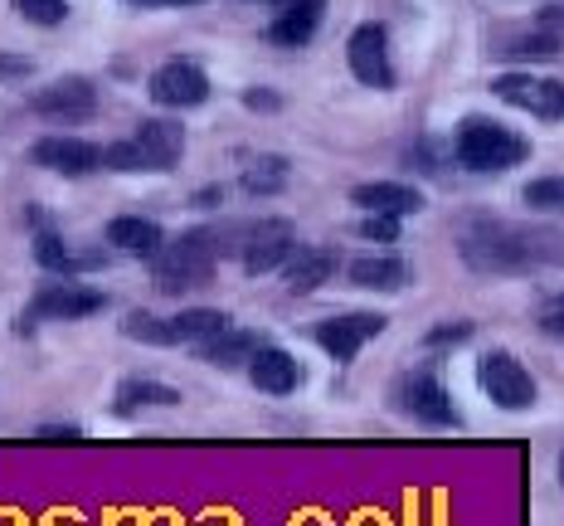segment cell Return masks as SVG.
Here are the masks:
<instances>
[{
  "label": "cell",
  "mask_w": 564,
  "mask_h": 526,
  "mask_svg": "<svg viewBox=\"0 0 564 526\" xmlns=\"http://www.w3.org/2000/svg\"><path fill=\"white\" fill-rule=\"evenodd\" d=\"M457 254L477 273H525L545 259V239L531 229H516L507 219L477 215L457 229Z\"/></svg>",
  "instance_id": "1"
},
{
  "label": "cell",
  "mask_w": 564,
  "mask_h": 526,
  "mask_svg": "<svg viewBox=\"0 0 564 526\" xmlns=\"http://www.w3.org/2000/svg\"><path fill=\"white\" fill-rule=\"evenodd\" d=\"M219 254H225V229H181L175 239H166L156 249V259H151V278H156L161 292H191L199 283H209L219 268Z\"/></svg>",
  "instance_id": "2"
},
{
  "label": "cell",
  "mask_w": 564,
  "mask_h": 526,
  "mask_svg": "<svg viewBox=\"0 0 564 526\" xmlns=\"http://www.w3.org/2000/svg\"><path fill=\"white\" fill-rule=\"evenodd\" d=\"M453 151H457V167L467 171H481V175H497V171H511L531 157V142L511 127L491 122V117H467L453 137Z\"/></svg>",
  "instance_id": "3"
},
{
  "label": "cell",
  "mask_w": 564,
  "mask_h": 526,
  "mask_svg": "<svg viewBox=\"0 0 564 526\" xmlns=\"http://www.w3.org/2000/svg\"><path fill=\"white\" fill-rule=\"evenodd\" d=\"M390 400H394L399 415H409L419 429H463V415H457V405H453L448 380L429 366L404 371V376L394 380Z\"/></svg>",
  "instance_id": "4"
},
{
  "label": "cell",
  "mask_w": 564,
  "mask_h": 526,
  "mask_svg": "<svg viewBox=\"0 0 564 526\" xmlns=\"http://www.w3.org/2000/svg\"><path fill=\"white\" fill-rule=\"evenodd\" d=\"M477 385L501 415H525L540 400V385L525 371V361H516L507 346H491L477 356Z\"/></svg>",
  "instance_id": "5"
},
{
  "label": "cell",
  "mask_w": 564,
  "mask_h": 526,
  "mask_svg": "<svg viewBox=\"0 0 564 526\" xmlns=\"http://www.w3.org/2000/svg\"><path fill=\"white\" fill-rule=\"evenodd\" d=\"M108 308V292L102 288H88V283H68V278H54V283H44L40 292L30 298L25 308V332L40 322H84L93 312Z\"/></svg>",
  "instance_id": "6"
},
{
  "label": "cell",
  "mask_w": 564,
  "mask_h": 526,
  "mask_svg": "<svg viewBox=\"0 0 564 526\" xmlns=\"http://www.w3.org/2000/svg\"><path fill=\"white\" fill-rule=\"evenodd\" d=\"M390 326L384 312H340V318H326L312 326V342L336 361V366H350L360 356V346H370L375 336Z\"/></svg>",
  "instance_id": "7"
},
{
  "label": "cell",
  "mask_w": 564,
  "mask_h": 526,
  "mask_svg": "<svg viewBox=\"0 0 564 526\" xmlns=\"http://www.w3.org/2000/svg\"><path fill=\"white\" fill-rule=\"evenodd\" d=\"M147 93L156 108L185 112V108H199V103L209 98V74L195 64V58H166V64L151 68Z\"/></svg>",
  "instance_id": "8"
},
{
  "label": "cell",
  "mask_w": 564,
  "mask_h": 526,
  "mask_svg": "<svg viewBox=\"0 0 564 526\" xmlns=\"http://www.w3.org/2000/svg\"><path fill=\"white\" fill-rule=\"evenodd\" d=\"M239 259H243V273L263 278V273H278L282 264L292 259L297 249V229L288 219H253L249 229H239Z\"/></svg>",
  "instance_id": "9"
},
{
  "label": "cell",
  "mask_w": 564,
  "mask_h": 526,
  "mask_svg": "<svg viewBox=\"0 0 564 526\" xmlns=\"http://www.w3.org/2000/svg\"><path fill=\"white\" fill-rule=\"evenodd\" d=\"M346 64L360 78V88L390 93L394 88V64H390V30L384 25H356L346 40Z\"/></svg>",
  "instance_id": "10"
},
{
  "label": "cell",
  "mask_w": 564,
  "mask_h": 526,
  "mask_svg": "<svg viewBox=\"0 0 564 526\" xmlns=\"http://www.w3.org/2000/svg\"><path fill=\"white\" fill-rule=\"evenodd\" d=\"M30 108L40 112V117H50V122H88L93 112H98V84L84 74H64V78H54L50 88H40L30 98Z\"/></svg>",
  "instance_id": "11"
},
{
  "label": "cell",
  "mask_w": 564,
  "mask_h": 526,
  "mask_svg": "<svg viewBox=\"0 0 564 526\" xmlns=\"http://www.w3.org/2000/svg\"><path fill=\"white\" fill-rule=\"evenodd\" d=\"M501 103H511V108L540 117V122H560L564 117V84L560 78H540V74H501L497 84H491Z\"/></svg>",
  "instance_id": "12"
},
{
  "label": "cell",
  "mask_w": 564,
  "mask_h": 526,
  "mask_svg": "<svg viewBox=\"0 0 564 526\" xmlns=\"http://www.w3.org/2000/svg\"><path fill=\"white\" fill-rule=\"evenodd\" d=\"M501 58H555L564 54V6H545L535 20H525L521 30H511L507 40H497Z\"/></svg>",
  "instance_id": "13"
},
{
  "label": "cell",
  "mask_w": 564,
  "mask_h": 526,
  "mask_svg": "<svg viewBox=\"0 0 564 526\" xmlns=\"http://www.w3.org/2000/svg\"><path fill=\"white\" fill-rule=\"evenodd\" d=\"M132 142H137L147 171H175L185 157V127L171 122V117H147V122H137Z\"/></svg>",
  "instance_id": "14"
},
{
  "label": "cell",
  "mask_w": 564,
  "mask_h": 526,
  "mask_svg": "<svg viewBox=\"0 0 564 526\" xmlns=\"http://www.w3.org/2000/svg\"><path fill=\"white\" fill-rule=\"evenodd\" d=\"M30 161L54 175H88L102 167V151L84 142V137H40V142L30 147Z\"/></svg>",
  "instance_id": "15"
},
{
  "label": "cell",
  "mask_w": 564,
  "mask_h": 526,
  "mask_svg": "<svg viewBox=\"0 0 564 526\" xmlns=\"http://www.w3.org/2000/svg\"><path fill=\"white\" fill-rule=\"evenodd\" d=\"M249 380H253V390L273 395V400H288L302 385V361L282 346H258L249 356Z\"/></svg>",
  "instance_id": "16"
},
{
  "label": "cell",
  "mask_w": 564,
  "mask_h": 526,
  "mask_svg": "<svg viewBox=\"0 0 564 526\" xmlns=\"http://www.w3.org/2000/svg\"><path fill=\"white\" fill-rule=\"evenodd\" d=\"M350 205H360L366 215H394V219H409L423 210V191L404 181H366L350 191Z\"/></svg>",
  "instance_id": "17"
},
{
  "label": "cell",
  "mask_w": 564,
  "mask_h": 526,
  "mask_svg": "<svg viewBox=\"0 0 564 526\" xmlns=\"http://www.w3.org/2000/svg\"><path fill=\"white\" fill-rule=\"evenodd\" d=\"M175 405H181V390L166 380H151V376H127L112 395L117 419H137V415H147V409H175Z\"/></svg>",
  "instance_id": "18"
},
{
  "label": "cell",
  "mask_w": 564,
  "mask_h": 526,
  "mask_svg": "<svg viewBox=\"0 0 564 526\" xmlns=\"http://www.w3.org/2000/svg\"><path fill=\"white\" fill-rule=\"evenodd\" d=\"M108 244L117 254H132V259H156V249L166 244V229L156 225V219H147V215H117L108 219Z\"/></svg>",
  "instance_id": "19"
},
{
  "label": "cell",
  "mask_w": 564,
  "mask_h": 526,
  "mask_svg": "<svg viewBox=\"0 0 564 526\" xmlns=\"http://www.w3.org/2000/svg\"><path fill=\"white\" fill-rule=\"evenodd\" d=\"M340 268V254L336 249H292V259L278 268L282 283L292 292H316L322 283H332V273Z\"/></svg>",
  "instance_id": "20"
},
{
  "label": "cell",
  "mask_w": 564,
  "mask_h": 526,
  "mask_svg": "<svg viewBox=\"0 0 564 526\" xmlns=\"http://www.w3.org/2000/svg\"><path fill=\"white\" fill-rule=\"evenodd\" d=\"M34 264L54 278H74V273H88V268H102L108 259L102 254H74L68 239H58L54 229H40L34 234Z\"/></svg>",
  "instance_id": "21"
},
{
  "label": "cell",
  "mask_w": 564,
  "mask_h": 526,
  "mask_svg": "<svg viewBox=\"0 0 564 526\" xmlns=\"http://www.w3.org/2000/svg\"><path fill=\"white\" fill-rule=\"evenodd\" d=\"M350 283L356 288H370V292H399L409 288V264L394 259V254H360V259H350Z\"/></svg>",
  "instance_id": "22"
},
{
  "label": "cell",
  "mask_w": 564,
  "mask_h": 526,
  "mask_svg": "<svg viewBox=\"0 0 564 526\" xmlns=\"http://www.w3.org/2000/svg\"><path fill=\"white\" fill-rule=\"evenodd\" d=\"M258 346H263V336L249 332V326H234V322H229L225 332H215L209 342H199L195 351L209 361V366L229 371V366H249V356H253Z\"/></svg>",
  "instance_id": "23"
},
{
  "label": "cell",
  "mask_w": 564,
  "mask_h": 526,
  "mask_svg": "<svg viewBox=\"0 0 564 526\" xmlns=\"http://www.w3.org/2000/svg\"><path fill=\"white\" fill-rule=\"evenodd\" d=\"M122 336H127V342H141V346H156V351L181 346V336H175V322L161 318V312H147V308L127 312V318H122Z\"/></svg>",
  "instance_id": "24"
},
{
  "label": "cell",
  "mask_w": 564,
  "mask_h": 526,
  "mask_svg": "<svg viewBox=\"0 0 564 526\" xmlns=\"http://www.w3.org/2000/svg\"><path fill=\"white\" fill-rule=\"evenodd\" d=\"M175 336H181V346H199V342H209L215 332H225L229 326V312L225 308H185V312H175Z\"/></svg>",
  "instance_id": "25"
},
{
  "label": "cell",
  "mask_w": 564,
  "mask_h": 526,
  "mask_svg": "<svg viewBox=\"0 0 564 526\" xmlns=\"http://www.w3.org/2000/svg\"><path fill=\"white\" fill-rule=\"evenodd\" d=\"M288 157H258L253 167H243V191L249 195H278L288 185Z\"/></svg>",
  "instance_id": "26"
},
{
  "label": "cell",
  "mask_w": 564,
  "mask_h": 526,
  "mask_svg": "<svg viewBox=\"0 0 564 526\" xmlns=\"http://www.w3.org/2000/svg\"><path fill=\"white\" fill-rule=\"evenodd\" d=\"M521 201L531 210H545V215H564V175H540L521 191Z\"/></svg>",
  "instance_id": "27"
},
{
  "label": "cell",
  "mask_w": 564,
  "mask_h": 526,
  "mask_svg": "<svg viewBox=\"0 0 564 526\" xmlns=\"http://www.w3.org/2000/svg\"><path fill=\"white\" fill-rule=\"evenodd\" d=\"M20 15H25L30 25L54 30V25H64L68 20V0H20Z\"/></svg>",
  "instance_id": "28"
},
{
  "label": "cell",
  "mask_w": 564,
  "mask_h": 526,
  "mask_svg": "<svg viewBox=\"0 0 564 526\" xmlns=\"http://www.w3.org/2000/svg\"><path fill=\"white\" fill-rule=\"evenodd\" d=\"M102 167H108V171H122V175H141V171H147V167H141L137 142H112V147H102Z\"/></svg>",
  "instance_id": "29"
},
{
  "label": "cell",
  "mask_w": 564,
  "mask_h": 526,
  "mask_svg": "<svg viewBox=\"0 0 564 526\" xmlns=\"http://www.w3.org/2000/svg\"><path fill=\"white\" fill-rule=\"evenodd\" d=\"M467 336H473V322H448V326L423 332V346H429V351H453V346H463Z\"/></svg>",
  "instance_id": "30"
},
{
  "label": "cell",
  "mask_w": 564,
  "mask_h": 526,
  "mask_svg": "<svg viewBox=\"0 0 564 526\" xmlns=\"http://www.w3.org/2000/svg\"><path fill=\"white\" fill-rule=\"evenodd\" d=\"M535 326L545 336H564V292H555V298H545L535 308Z\"/></svg>",
  "instance_id": "31"
},
{
  "label": "cell",
  "mask_w": 564,
  "mask_h": 526,
  "mask_svg": "<svg viewBox=\"0 0 564 526\" xmlns=\"http://www.w3.org/2000/svg\"><path fill=\"white\" fill-rule=\"evenodd\" d=\"M360 239L394 244V239H399V219H394V215H366V219H360Z\"/></svg>",
  "instance_id": "32"
},
{
  "label": "cell",
  "mask_w": 564,
  "mask_h": 526,
  "mask_svg": "<svg viewBox=\"0 0 564 526\" xmlns=\"http://www.w3.org/2000/svg\"><path fill=\"white\" fill-rule=\"evenodd\" d=\"M34 439H40V443H78L88 434L78 425H40V429H34Z\"/></svg>",
  "instance_id": "33"
},
{
  "label": "cell",
  "mask_w": 564,
  "mask_h": 526,
  "mask_svg": "<svg viewBox=\"0 0 564 526\" xmlns=\"http://www.w3.org/2000/svg\"><path fill=\"white\" fill-rule=\"evenodd\" d=\"M243 103H249L253 112H278L282 108V98H278V93H268V88H249V93H243Z\"/></svg>",
  "instance_id": "34"
},
{
  "label": "cell",
  "mask_w": 564,
  "mask_h": 526,
  "mask_svg": "<svg viewBox=\"0 0 564 526\" xmlns=\"http://www.w3.org/2000/svg\"><path fill=\"white\" fill-rule=\"evenodd\" d=\"M132 6H147V10H161V6H175V10H185V6H205V0H132Z\"/></svg>",
  "instance_id": "35"
},
{
  "label": "cell",
  "mask_w": 564,
  "mask_h": 526,
  "mask_svg": "<svg viewBox=\"0 0 564 526\" xmlns=\"http://www.w3.org/2000/svg\"><path fill=\"white\" fill-rule=\"evenodd\" d=\"M0 74H30L25 58H0Z\"/></svg>",
  "instance_id": "36"
},
{
  "label": "cell",
  "mask_w": 564,
  "mask_h": 526,
  "mask_svg": "<svg viewBox=\"0 0 564 526\" xmlns=\"http://www.w3.org/2000/svg\"><path fill=\"white\" fill-rule=\"evenodd\" d=\"M560 487H564V453H560Z\"/></svg>",
  "instance_id": "37"
},
{
  "label": "cell",
  "mask_w": 564,
  "mask_h": 526,
  "mask_svg": "<svg viewBox=\"0 0 564 526\" xmlns=\"http://www.w3.org/2000/svg\"><path fill=\"white\" fill-rule=\"evenodd\" d=\"M263 6H278V0H263Z\"/></svg>",
  "instance_id": "38"
}]
</instances>
